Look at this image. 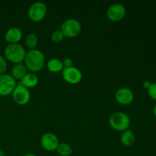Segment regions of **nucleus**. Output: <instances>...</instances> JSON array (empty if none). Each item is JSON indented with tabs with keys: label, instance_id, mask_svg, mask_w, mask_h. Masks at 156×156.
Wrapping results in <instances>:
<instances>
[{
	"label": "nucleus",
	"instance_id": "dca6fc26",
	"mask_svg": "<svg viewBox=\"0 0 156 156\" xmlns=\"http://www.w3.org/2000/svg\"><path fill=\"white\" fill-rule=\"evenodd\" d=\"M135 140V136L130 129H126L123 131L120 136V142L125 146H130Z\"/></svg>",
	"mask_w": 156,
	"mask_h": 156
},
{
	"label": "nucleus",
	"instance_id": "b1692460",
	"mask_svg": "<svg viewBox=\"0 0 156 156\" xmlns=\"http://www.w3.org/2000/svg\"><path fill=\"white\" fill-rule=\"evenodd\" d=\"M23 156H37V155H35V154H33V153H27Z\"/></svg>",
	"mask_w": 156,
	"mask_h": 156
},
{
	"label": "nucleus",
	"instance_id": "a211bd4d",
	"mask_svg": "<svg viewBox=\"0 0 156 156\" xmlns=\"http://www.w3.org/2000/svg\"><path fill=\"white\" fill-rule=\"evenodd\" d=\"M58 154H59L61 156H69L72 154L73 149L72 147L69 144L65 143H59L56 148Z\"/></svg>",
	"mask_w": 156,
	"mask_h": 156
},
{
	"label": "nucleus",
	"instance_id": "6ab92c4d",
	"mask_svg": "<svg viewBox=\"0 0 156 156\" xmlns=\"http://www.w3.org/2000/svg\"><path fill=\"white\" fill-rule=\"evenodd\" d=\"M50 37H51L52 41L54 43H60L63 40L64 35L60 30H55L51 34Z\"/></svg>",
	"mask_w": 156,
	"mask_h": 156
},
{
	"label": "nucleus",
	"instance_id": "1a4fd4ad",
	"mask_svg": "<svg viewBox=\"0 0 156 156\" xmlns=\"http://www.w3.org/2000/svg\"><path fill=\"white\" fill-rule=\"evenodd\" d=\"M62 76L64 80L70 84L79 83L82 79V72L74 66L64 68L62 71Z\"/></svg>",
	"mask_w": 156,
	"mask_h": 156
},
{
	"label": "nucleus",
	"instance_id": "4468645a",
	"mask_svg": "<svg viewBox=\"0 0 156 156\" xmlns=\"http://www.w3.org/2000/svg\"><path fill=\"white\" fill-rule=\"evenodd\" d=\"M27 69L26 68L24 63L21 62V63L15 64L12 69V75L11 76L14 78L15 81L21 80L27 74Z\"/></svg>",
	"mask_w": 156,
	"mask_h": 156
},
{
	"label": "nucleus",
	"instance_id": "f257e3e1",
	"mask_svg": "<svg viewBox=\"0 0 156 156\" xmlns=\"http://www.w3.org/2000/svg\"><path fill=\"white\" fill-rule=\"evenodd\" d=\"M24 65L30 72H38L41 70L45 64V56L39 50L34 49L26 53L24 57Z\"/></svg>",
	"mask_w": 156,
	"mask_h": 156
},
{
	"label": "nucleus",
	"instance_id": "39448f33",
	"mask_svg": "<svg viewBox=\"0 0 156 156\" xmlns=\"http://www.w3.org/2000/svg\"><path fill=\"white\" fill-rule=\"evenodd\" d=\"M47 12V5L42 2H36L30 6L27 14L30 20L35 22H38L45 18Z\"/></svg>",
	"mask_w": 156,
	"mask_h": 156
},
{
	"label": "nucleus",
	"instance_id": "f03ea898",
	"mask_svg": "<svg viewBox=\"0 0 156 156\" xmlns=\"http://www.w3.org/2000/svg\"><path fill=\"white\" fill-rule=\"evenodd\" d=\"M6 59L15 64L21 63L24 61L26 51L23 46L19 44H9L6 46L4 50Z\"/></svg>",
	"mask_w": 156,
	"mask_h": 156
},
{
	"label": "nucleus",
	"instance_id": "5701e85b",
	"mask_svg": "<svg viewBox=\"0 0 156 156\" xmlns=\"http://www.w3.org/2000/svg\"><path fill=\"white\" fill-rule=\"evenodd\" d=\"M143 87H144L145 88H146V89H149V87L151 86V85H152V82H150V81H149V80H146V81H144V82H143Z\"/></svg>",
	"mask_w": 156,
	"mask_h": 156
},
{
	"label": "nucleus",
	"instance_id": "393cba45",
	"mask_svg": "<svg viewBox=\"0 0 156 156\" xmlns=\"http://www.w3.org/2000/svg\"><path fill=\"white\" fill-rule=\"evenodd\" d=\"M153 113H154V115H155V117H156V105H155V107H154Z\"/></svg>",
	"mask_w": 156,
	"mask_h": 156
},
{
	"label": "nucleus",
	"instance_id": "9d476101",
	"mask_svg": "<svg viewBox=\"0 0 156 156\" xmlns=\"http://www.w3.org/2000/svg\"><path fill=\"white\" fill-rule=\"evenodd\" d=\"M41 144L45 150L53 152L56 150V148L59 144V139L53 133H46L41 136Z\"/></svg>",
	"mask_w": 156,
	"mask_h": 156
},
{
	"label": "nucleus",
	"instance_id": "4be33fe9",
	"mask_svg": "<svg viewBox=\"0 0 156 156\" xmlns=\"http://www.w3.org/2000/svg\"><path fill=\"white\" fill-rule=\"evenodd\" d=\"M62 65H63L64 68H69V67L73 66V59L69 57H66L62 61Z\"/></svg>",
	"mask_w": 156,
	"mask_h": 156
},
{
	"label": "nucleus",
	"instance_id": "f8f14e48",
	"mask_svg": "<svg viewBox=\"0 0 156 156\" xmlns=\"http://www.w3.org/2000/svg\"><path fill=\"white\" fill-rule=\"evenodd\" d=\"M22 38V31L16 27H10L5 34V40L10 44H18Z\"/></svg>",
	"mask_w": 156,
	"mask_h": 156
},
{
	"label": "nucleus",
	"instance_id": "7ed1b4c3",
	"mask_svg": "<svg viewBox=\"0 0 156 156\" xmlns=\"http://www.w3.org/2000/svg\"><path fill=\"white\" fill-rule=\"evenodd\" d=\"M109 123L111 127L117 131H125L129 129L130 119L123 112H115L110 117Z\"/></svg>",
	"mask_w": 156,
	"mask_h": 156
},
{
	"label": "nucleus",
	"instance_id": "412c9836",
	"mask_svg": "<svg viewBox=\"0 0 156 156\" xmlns=\"http://www.w3.org/2000/svg\"><path fill=\"white\" fill-rule=\"evenodd\" d=\"M147 91L149 97L153 100L156 101V83H152V85Z\"/></svg>",
	"mask_w": 156,
	"mask_h": 156
},
{
	"label": "nucleus",
	"instance_id": "aec40b11",
	"mask_svg": "<svg viewBox=\"0 0 156 156\" xmlns=\"http://www.w3.org/2000/svg\"><path fill=\"white\" fill-rule=\"evenodd\" d=\"M6 69H7V62L4 59V57L0 56V76L5 74Z\"/></svg>",
	"mask_w": 156,
	"mask_h": 156
},
{
	"label": "nucleus",
	"instance_id": "6e6552de",
	"mask_svg": "<svg viewBox=\"0 0 156 156\" xmlns=\"http://www.w3.org/2000/svg\"><path fill=\"white\" fill-rule=\"evenodd\" d=\"M126 11L123 5L120 3H114L108 7L107 10V17L112 21H119L125 17Z\"/></svg>",
	"mask_w": 156,
	"mask_h": 156
},
{
	"label": "nucleus",
	"instance_id": "9b49d317",
	"mask_svg": "<svg viewBox=\"0 0 156 156\" xmlns=\"http://www.w3.org/2000/svg\"><path fill=\"white\" fill-rule=\"evenodd\" d=\"M115 99L120 105H127L132 103L133 101L134 94L130 88L123 87L116 91Z\"/></svg>",
	"mask_w": 156,
	"mask_h": 156
},
{
	"label": "nucleus",
	"instance_id": "0eeeda50",
	"mask_svg": "<svg viewBox=\"0 0 156 156\" xmlns=\"http://www.w3.org/2000/svg\"><path fill=\"white\" fill-rule=\"evenodd\" d=\"M16 81L11 75L5 74L0 76V95L6 96L12 94L16 87Z\"/></svg>",
	"mask_w": 156,
	"mask_h": 156
},
{
	"label": "nucleus",
	"instance_id": "423d86ee",
	"mask_svg": "<svg viewBox=\"0 0 156 156\" xmlns=\"http://www.w3.org/2000/svg\"><path fill=\"white\" fill-rule=\"evenodd\" d=\"M14 101L19 105H25L30 99V93L28 88L18 83L12 92Z\"/></svg>",
	"mask_w": 156,
	"mask_h": 156
},
{
	"label": "nucleus",
	"instance_id": "ddd939ff",
	"mask_svg": "<svg viewBox=\"0 0 156 156\" xmlns=\"http://www.w3.org/2000/svg\"><path fill=\"white\" fill-rule=\"evenodd\" d=\"M20 84L27 88H31L38 84V77L34 73H27L20 80Z\"/></svg>",
	"mask_w": 156,
	"mask_h": 156
},
{
	"label": "nucleus",
	"instance_id": "20e7f679",
	"mask_svg": "<svg viewBox=\"0 0 156 156\" xmlns=\"http://www.w3.org/2000/svg\"><path fill=\"white\" fill-rule=\"evenodd\" d=\"M82 30L81 23L75 18H68L61 24L60 30L66 37H75Z\"/></svg>",
	"mask_w": 156,
	"mask_h": 156
},
{
	"label": "nucleus",
	"instance_id": "2eb2a0df",
	"mask_svg": "<svg viewBox=\"0 0 156 156\" xmlns=\"http://www.w3.org/2000/svg\"><path fill=\"white\" fill-rule=\"evenodd\" d=\"M47 69L51 73H56L62 71L64 67L62 61L59 60V59H56V58H53L47 62Z\"/></svg>",
	"mask_w": 156,
	"mask_h": 156
},
{
	"label": "nucleus",
	"instance_id": "f3484780",
	"mask_svg": "<svg viewBox=\"0 0 156 156\" xmlns=\"http://www.w3.org/2000/svg\"><path fill=\"white\" fill-rule=\"evenodd\" d=\"M24 42H25L26 46H27V48L29 49V50H34L35 49V47H37L38 43V39L37 37L36 34L31 33L27 34L25 37V40H24Z\"/></svg>",
	"mask_w": 156,
	"mask_h": 156
},
{
	"label": "nucleus",
	"instance_id": "a878e982",
	"mask_svg": "<svg viewBox=\"0 0 156 156\" xmlns=\"http://www.w3.org/2000/svg\"><path fill=\"white\" fill-rule=\"evenodd\" d=\"M0 156H5L4 152H3V151L1 149H0Z\"/></svg>",
	"mask_w": 156,
	"mask_h": 156
}]
</instances>
